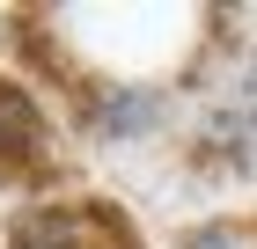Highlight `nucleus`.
<instances>
[{
	"label": "nucleus",
	"instance_id": "nucleus-3",
	"mask_svg": "<svg viewBox=\"0 0 257 249\" xmlns=\"http://www.w3.org/2000/svg\"><path fill=\"white\" fill-rule=\"evenodd\" d=\"M184 249H242V227H228V220H206V227L184 234Z\"/></svg>",
	"mask_w": 257,
	"mask_h": 249
},
{
	"label": "nucleus",
	"instance_id": "nucleus-2",
	"mask_svg": "<svg viewBox=\"0 0 257 249\" xmlns=\"http://www.w3.org/2000/svg\"><path fill=\"white\" fill-rule=\"evenodd\" d=\"M44 154H52V117H44V103L30 96L15 74H0V191L22 183V176H37Z\"/></svg>",
	"mask_w": 257,
	"mask_h": 249
},
{
	"label": "nucleus",
	"instance_id": "nucleus-1",
	"mask_svg": "<svg viewBox=\"0 0 257 249\" xmlns=\"http://www.w3.org/2000/svg\"><path fill=\"white\" fill-rule=\"evenodd\" d=\"M133 249L125 220L96 198H44V205H22L8 220V249Z\"/></svg>",
	"mask_w": 257,
	"mask_h": 249
}]
</instances>
